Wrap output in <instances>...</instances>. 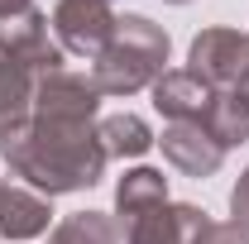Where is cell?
<instances>
[{
	"instance_id": "obj_1",
	"label": "cell",
	"mask_w": 249,
	"mask_h": 244,
	"mask_svg": "<svg viewBox=\"0 0 249 244\" xmlns=\"http://www.w3.org/2000/svg\"><path fill=\"white\" fill-rule=\"evenodd\" d=\"M0 158L15 177L38 187V196L87 192L106 173V149L96 139V124H62V120H24L0 129Z\"/></svg>"
},
{
	"instance_id": "obj_2",
	"label": "cell",
	"mask_w": 249,
	"mask_h": 244,
	"mask_svg": "<svg viewBox=\"0 0 249 244\" xmlns=\"http://www.w3.org/2000/svg\"><path fill=\"white\" fill-rule=\"evenodd\" d=\"M168 29L149 15H120L115 34L91 58V82L101 96H134L168 72Z\"/></svg>"
},
{
	"instance_id": "obj_3",
	"label": "cell",
	"mask_w": 249,
	"mask_h": 244,
	"mask_svg": "<svg viewBox=\"0 0 249 244\" xmlns=\"http://www.w3.org/2000/svg\"><path fill=\"white\" fill-rule=\"evenodd\" d=\"M187 72L201 77L211 91H245L249 87V34L201 29L187 48Z\"/></svg>"
},
{
	"instance_id": "obj_4",
	"label": "cell",
	"mask_w": 249,
	"mask_h": 244,
	"mask_svg": "<svg viewBox=\"0 0 249 244\" xmlns=\"http://www.w3.org/2000/svg\"><path fill=\"white\" fill-rule=\"evenodd\" d=\"M48 29H53V24H48V15H43L38 5H24V10L0 15V58L29 67L34 77L62 67V43Z\"/></svg>"
},
{
	"instance_id": "obj_5",
	"label": "cell",
	"mask_w": 249,
	"mask_h": 244,
	"mask_svg": "<svg viewBox=\"0 0 249 244\" xmlns=\"http://www.w3.org/2000/svg\"><path fill=\"white\" fill-rule=\"evenodd\" d=\"M101 110V91L87 72L72 67H53L43 77H34V110L38 120H62V124H96Z\"/></svg>"
},
{
	"instance_id": "obj_6",
	"label": "cell",
	"mask_w": 249,
	"mask_h": 244,
	"mask_svg": "<svg viewBox=\"0 0 249 244\" xmlns=\"http://www.w3.org/2000/svg\"><path fill=\"white\" fill-rule=\"evenodd\" d=\"M115 0H58L53 5V34H58L62 53H82L96 58L106 48V38L115 34Z\"/></svg>"
},
{
	"instance_id": "obj_7",
	"label": "cell",
	"mask_w": 249,
	"mask_h": 244,
	"mask_svg": "<svg viewBox=\"0 0 249 244\" xmlns=\"http://www.w3.org/2000/svg\"><path fill=\"white\" fill-rule=\"evenodd\" d=\"M206 225V211L192 201H163L154 211L124 220V244H192Z\"/></svg>"
},
{
	"instance_id": "obj_8",
	"label": "cell",
	"mask_w": 249,
	"mask_h": 244,
	"mask_svg": "<svg viewBox=\"0 0 249 244\" xmlns=\"http://www.w3.org/2000/svg\"><path fill=\"white\" fill-rule=\"evenodd\" d=\"M158 144H163V158H168L178 173H187V177H211V173L220 168V158H225V149L206 134V124H201V120L168 124Z\"/></svg>"
},
{
	"instance_id": "obj_9",
	"label": "cell",
	"mask_w": 249,
	"mask_h": 244,
	"mask_svg": "<svg viewBox=\"0 0 249 244\" xmlns=\"http://www.w3.org/2000/svg\"><path fill=\"white\" fill-rule=\"evenodd\" d=\"M48 196H38L19 182H0V240L10 244H24V240H38L48 230Z\"/></svg>"
},
{
	"instance_id": "obj_10",
	"label": "cell",
	"mask_w": 249,
	"mask_h": 244,
	"mask_svg": "<svg viewBox=\"0 0 249 244\" xmlns=\"http://www.w3.org/2000/svg\"><path fill=\"white\" fill-rule=\"evenodd\" d=\"M206 101H211V87H206L201 77H192L187 67H173V72H163V77L154 82V110H158L168 124H178V120H201Z\"/></svg>"
},
{
	"instance_id": "obj_11",
	"label": "cell",
	"mask_w": 249,
	"mask_h": 244,
	"mask_svg": "<svg viewBox=\"0 0 249 244\" xmlns=\"http://www.w3.org/2000/svg\"><path fill=\"white\" fill-rule=\"evenodd\" d=\"M201 124H206V134L220 149L249 144V96L245 91H211L206 110H201Z\"/></svg>"
},
{
	"instance_id": "obj_12",
	"label": "cell",
	"mask_w": 249,
	"mask_h": 244,
	"mask_svg": "<svg viewBox=\"0 0 249 244\" xmlns=\"http://www.w3.org/2000/svg\"><path fill=\"white\" fill-rule=\"evenodd\" d=\"M168 201V177L158 168H129L120 182H115V211H120V225L134 220V215L154 211Z\"/></svg>"
},
{
	"instance_id": "obj_13",
	"label": "cell",
	"mask_w": 249,
	"mask_h": 244,
	"mask_svg": "<svg viewBox=\"0 0 249 244\" xmlns=\"http://www.w3.org/2000/svg\"><path fill=\"white\" fill-rule=\"evenodd\" d=\"M96 139H101L106 158H144V153L158 144V139H154V129L139 120V115H129V110L96 120Z\"/></svg>"
},
{
	"instance_id": "obj_14",
	"label": "cell",
	"mask_w": 249,
	"mask_h": 244,
	"mask_svg": "<svg viewBox=\"0 0 249 244\" xmlns=\"http://www.w3.org/2000/svg\"><path fill=\"white\" fill-rule=\"evenodd\" d=\"M48 244H120V225L106 211H77L53 225Z\"/></svg>"
},
{
	"instance_id": "obj_15",
	"label": "cell",
	"mask_w": 249,
	"mask_h": 244,
	"mask_svg": "<svg viewBox=\"0 0 249 244\" xmlns=\"http://www.w3.org/2000/svg\"><path fill=\"white\" fill-rule=\"evenodd\" d=\"M29 110H34V72L10 62V58H0V129L24 120Z\"/></svg>"
},
{
	"instance_id": "obj_16",
	"label": "cell",
	"mask_w": 249,
	"mask_h": 244,
	"mask_svg": "<svg viewBox=\"0 0 249 244\" xmlns=\"http://www.w3.org/2000/svg\"><path fill=\"white\" fill-rule=\"evenodd\" d=\"M192 244H249V235L235 225V220H206L201 235H196Z\"/></svg>"
},
{
	"instance_id": "obj_17",
	"label": "cell",
	"mask_w": 249,
	"mask_h": 244,
	"mask_svg": "<svg viewBox=\"0 0 249 244\" xmlns=\"http://www.w3.org/2000/svg\"><path fill=\"white\" fill-rule=\"evenodd\" d=\"M230 215H235V225L249 235V168L240 173V182H235V192H230Z\"/></svg>"
},
{
	"instance_id": "obj_18",
	"label": "cell",
	"mask_w": 249,
	"mask_h": 244,
	"mask_svg": "<svg viewBox=\"0 0 249 244\" xmlns=\"http://www.w3.org/2000/svg\"><path fill=\"white\" fill-rule=\"evenodd\" d=\"M24 5H34V0H0V15H10V10H24Z\"/></svg>"
},
{
	"instance_id": "obj_19",
	"label": "cell",
	"mask_w": 249,
	"mask_h": 244,
	"mask_svg": "<svg viewBox=\"0 0 249 244\" xmlns=\"http://www.w3.org/2000/svg\"><path fill=\"white\" fill-rule=\"evenodd\" d=\"M163 5H192V0H163Z\"/></svg>"
},
{
	"instance_id": "obj_20",
	"label": "cell",
	"mask_w": 249,
	"mask_h": 244,
	"mask_svg": "<svg viewBox=\"0 0 249 244\" xmlns=\"http://www.w3.org/2000/svg\"><path fill=\"white\" fill-rule=\"evenodd\" d=\"M245 96H249V87H245Z\"/></svg>"
}]
</instances>
